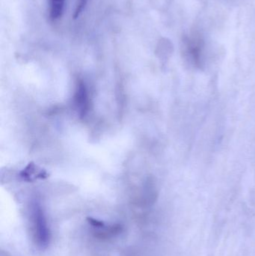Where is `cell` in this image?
Returning a JSON list of instances; mask_svg holds the SVG:
<instances>
[{"label": "cell", "mask_w": 255, "mask_h": 256, "mask_svg": "<svg viewBox=\"0 0 255 256\" xmlns=\"http://www.w3.org/2000/svg\"><path fill=\"white\" fill-rule=\"evenodd\" d=\"M183 55L193 68H203L205 64V42L199 33H191L183 40Z\"/></svg>", "instance_id": "1"}, {"label": "cell", "mask_w": 255, "mask_h": 256, "mask_svg": "<svg viewBox=\"0 0 255 256\" xmlns=\"http://www.w3.org/2000/svg\"><path fill=\"white\" fill-rule=\"evenodd\" d=\"M34 234L37 244L40 246H46L49 240V232L46 226V220L40 208H34Z\"/></svg>", "instance_id": "2"}, {"label": "cell", "mask_w": 255, "mask_h": 256, "mask_svg": "<svg viewBox=\"0 0 255 256\" xmlns=\"http://www.w3.org/2000/svg\"><path fill=\"white\" fill-rule=\"evenodd\" d=\"M65 0H48L49 16L52 21L58 20L64 13Z\"/></svg>", "instance_id": "3"}, {"label": "cell", "mask_w": 255, "mask_h": 256, "mask_svg": "<svg viewBox=\"0 0 255 256\" xmlns=\"http://www.w3.org/2000/svg\"><path fill=\"white\" fill-rule=\"evenodd\" d=\"M88 2V0H79L77 4H76L74 13H73V19H77V18L82 14V12H84L85 7H86Z\"/></svg>", "instance_id": "4"}]
</instances>
